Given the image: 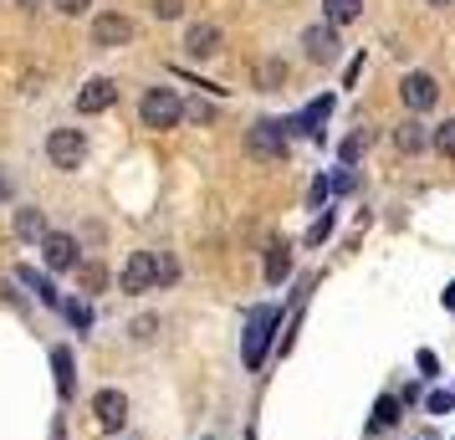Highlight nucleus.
<instances>
[{"label": "nucleus", "mask_w": 455, "mask_h": 440, "mask_svg": "<svg viewBox=\"0 0 455 440\" xmlns=\"http://www.w3.org/2000/svg\"><path fill=\"white\" fill-rule=\"evenodd\" d=\"M113 103H118V83H113V77H92V83L77 92V113H87V118H92V113H108Z\"/></svg>", "instance_id": "nucleus-10"}, {"label": "nucleus", "mask_w": 455, "mask_h": 440, "mask_svg": "<svg viewBox=\"0 0 455 440\" xmlns=\"http://www.w3.org/2000/svg\"><path fill=\"white\" fill-rule=\"evenodd\" d=\"M83 154H87V139L77 128H52V133H46V159L57 169H77Z\"/></svg>", "instance_id": "nucleus-4"}, {"label": "nucleus", "mask_w": 455, "mask_h": 440, "mask_svg": "<svg viewBox=\"0 0 455 440\" xmlns=\"http://www.w3.org/2000/svg\"><path fill=\"white\" fill-rule=\"evenodd\" d=\"M291 276V246L287 241H276V246H267V282L271 287H282Z\"/></svg>", "instance_id": "nucleus-14"}, {"label": "nucleus", "mask_w": 455, "mask_h": 440, "mask_svg": "<svg viewBox=\"0 0 455 440\" xmlns=\"http://www.w3.org/2000/svg\"><path fill=\"white\" fill-rule=\"evenodd\" d=\"M180 11H185V0H154V16H159V21H174Z\"/></svg>", "instance_id": "nucleus-25"}, {"label": "nucleus", "mask_w": 455, "mask_h": 440, "mask_svg": "<svg viewBox=\"0 0 455 440\" xmlns=\"http://www.w3.org/2000/svg\"><path fill=\"white\" fill-rule=\"evenodd\" d=\"M276 323H282L276 308H251V317H246V369H261L267 343H271V328H276Z\"/></svg>", "instance_id": "nucleus-2"}, {"label": "nucleus", "mask_w": 455, "mask_h": 440, "mask_svg": "<svg viewBox=\"0 0 455 440\" xmlns=\"http://www.w3.org/2000/svg\"><path fill=\"white\" fill-rule=\"evenodd\" d=\"M92 42L108 46V52H118V46L133 42V21H128L124 11H103V16L92 21Z\"/></svg>", "instance_id": "nucleus-5"}, {"label": "nucleus", "mask_w": 455, "mask_h": 440, "mask_svg": "<svg viewBox=\"0 0 455 440\" xmlns=\"http://www.w3.org/2000/svg\"><path fill=\"white\" fill-rule=\"evenodd\" d=\"M430 5H451V0H430Z\"/></svg>", "instance_id": "nucleus-34"}, {"label": "nucleus", "mask_w": 455, "mask_h": 440, "mask_svg": "<svg viewBox=\"0 0 455 440\" xmlns=\"http://www.w3.org/2000/svg\"><path fill=\"white\" fill-rule=\"evenodd\" d=\"M67 317H72V323H77V328H87V323H92V313H87L83 302H72V308H67Z\"/></svg>", "instance_id": "nucleus-31"}, {"label": "nucleus", "mask_w": 455, "mask_h": 440, "mask_svg": "<svg viewBox=\"0 0 455 440\" xmlns=\"http://www.w3.org/2000/svg\"><path fill=\"white\" fill-rule=\"evenodd\" d=\"M205 440H215V436H205Z\"/></svg>", "instance_id": "nucleus-35"}, {"label": "nucleus", "mask_w": 455, "mask_h": 440, "mask_svg": "<svg viewBox=\"0 0 455 440\" xmlns=\"http://www.w3.org/2000/svg\"><path fill=\"white\" fill-rule=\"evenodd\" d=\"M139 118H144V128H174L185 118V103L174 87H148L144 103H139Z\"/></svg>", "instance_id": "nucleus-1"}, {"label": "nucleus", "mask_w": 455, "mask_h": 440, "mask_svg": "<svg viewBox=\"0 0 455 440\" xmlns=\"http://www.w3.org/2000/svg\"><path fill=\"white\" fill-rule=\"evenodd\" d=\"M328 236H332V215H328V210H323V220H317V226H312V236H307V241H317V246H323V241H328Z\"/></svg>", "instance_id": "nucleus-26"}, {"label": "nucleus", "mask_w": 455, "mask_h": 440, "mask_svg": "<svg viewBox=\"0 0 455 440\" xmlns=\"http://www.w3.org/2000/svg\"><path fill=\"white\" fill-rule=\"evenodd\" d=\"M77 282H83V292H103L108 287V267L103 261H83V267H77Z\"/></svg>", "instance_id": "nucleus-20"}, {"label": "nucleus", "mask_w": 455, "mask_h": 440, "mask_svg": "<svg viewBox=\"0 0 455 440\" xmlns=\"http://www.w3.org/2000/svg\"><path fill=\"white\" fill-rule=\"evenodd\" d=\"M399 98H404V108H410V113H430L435 98H440V87H435L430 72H404V83H399Z\"/></svg>", "instance_id": "nucleus-6"}, {"label": "nucleus", "mask_w": 455, "mask_h": 440, "mask_svg": "<svg viewBox=\"0 0 455 440\" xmlns=\"http://www.w3.org/2000/svg\"><path fill=\"white\" fill-rule=\"evenodd\" d=\"M0 189H5V185H0Z\"/></svg>", "instance_id": "nucleus-37"}, {"label": "nucleus", "mask_w": 455, "mask_h": 440, "mask_svg": "<svg viewBox=\"0 0 455 440\" xmlns=\"http://www.w3.org/2000/svg\"><path fill=\"white\" fill-rule=\"evenodd\" d=\"M92 415H98V425H103L108 436L124 430L128 425V395H118V389H98V395H92Z\"/></svg>", "instance_id": "nucleus-7"}, {"label": "nucleus", "mask_w": 455, "mask_h": 440, "mask_svg": "<svg viewBox=\"0 0 455 440\" xmlns=\"http://www.w3.org/2000/svg\"><path fill=\"white\" fill-rule=\"evenodd\" d=\"M363 148H369V128H358V133H348V139H343V148H338V154H343V164H353V159H358Z\"/></svg>", "instance_id": "nucleus-24"}, {"label": "nucleus", "mask_w": 455, "mask_h": 440, "mask_svg": "<svg viewBox=\"0 0 455 440\" xmlns=\"http://www.w3.org/2000/svg\"><path fill=\"white\" fill-rule=\"evenodd\" d=\"M302 46H307L312 62H332L338 57V26H307L302 31Z\"/></svg>", "instance_id": "nucleus-11"}, {"label": "nucleus", "mask_w": 455, "mask_h": 440, "mask_svg": "<svg viewBox=\"0 0 455 440\" xmlns=\"http://www.w3.org/2000/svg\"><path fill=\"white\" fill-rule=\"evenodd\" d=\"M42 256H46V267H52V272H77V267H83V261H77V241H72V236L67 231H52L42 241Z\"/></svg>", "instance_id": "nucleus-8"}, {"label": "nucleus", "mask_w": 455, "mask_h": 440, "mask_svg": "<svg viewBox=\"0 0 455 440\" xmlns=\"http://www.w3.org/2000/svg\"><path fill=\"white\" fill-rule=\"evenodd\" d=\"M394 420H399V399L384 395V399H379V410H373V430H389Z\"/></svg>", "instance_id": "nucleus-23"}, {"label": "nucleus", "mask_w": 455, "mask_h": 440, "mask_svg": "<svg viewBox=\"0 0 455 440\" xmlns=\"http://www.w3.org/2000/svg\"><path fill=\"white\" fill-rule=\"evenodd\" d=\"M185 52H189V57H200V62L215 57V52H220V26H210V21L189 26V31H185Z\"/></svg>", "instance_id": "nucleus-12"}, {"label": "nucleus", "mask_w": 455, "mask_h": 440, "mask_svg": "<svg viewBox=\"0 0 455 440\" xmlns=\"http://www.w3.org/2000/svg\"><path fill=\"white\" fill-rule=\"evenodd\" d=\"M174 276H180V261H174V256H159V282H174Z\"/></svg>", "instance_id": "nucleus-27"}, {"label": "nucleus", "mask_w": 455, "mask_h": 440, "mask_svg": "<svg viewBox=\"0 0 455 440\" xmlns=\"http://www.w3.org/2000/svg\"><path fill=\"white\" fill-rule=\"evenodd\" d=\"M251 154H261V159H276V154H287V124H276V118H261V124L251 128Z\"/></svg>", "instance_id": "nucleus-9"}, {"label": "nucleus", "mask_w": 455, "mask_h": 440, "mask_svg": "<svg viewBox=\"0 0 455 440\" xmlns=\"http://www.w3.org/2000/svg\"><path fill=\"white\" fill-rule=\"evenodd\" d=\"M16 236H21V241H46V236H52L46 231V215L36 205H21L16 210Z\"/></svg>", "instance_id": "nucleus-13"}, {"label": "nucleus", "mask_w": 455, "mask_h": 440, "mask_svg": "<svg viewBox=\"0 0 455 440\" xmlns=\"http://www.w3.org/2000/svg\"><path fill=\"white\" fill-rule=\"evenodd\" d=\"M394 144L404 148V154H419V148H425V133H419V124H399V128H394Z\"/></svg>", "instance_id": "nucleus-21"}, {"label": "nucleus", "mask_w": 455, "mask_h": 440, "mask_svg": "<svg viewBox=\"0 0 455 440\" xmlns=\"http://www.w3.org/2000/svg\"><path fill=\"white\" fill-rule=\"evenodd\" d=\"M159 282V256L154 252H133L124 261V276H118V292H128V297H139V292H148Z\"/></svg>", "instance_id": "nucleus-3"}, {"label": "nucleus", "mask_w": 455, "mask_h": 440, "mask_svg": "<svg viewBox=\"0 0 455 440\" xmlns=\"http://www.w3.org/2000/svg\"><path fill=\"white\" fill-rule=\"evenodd\" d=\"M21 5H26V11H36V0H21Z\"/></svg>", "instance_id": "nucleus-33"}, {"label": "nucleus", "mask_w": 455, "mask_h": 440, "mask_svg": "<svg viewBox=\"0 0 455 440\" xmlns=\"http://www.w3.org/2000/svg\"><path fill=\"white\" fill-rule=\"evenodd\" d=\"M52 369H57V395L72 399V348H52Z\"/></svg>", "instance_id": "nucleus-19"}, {"label": "nucleus", "mask_w": 455, "mask_h": 440, "mask_svg": "<svg viewBox=\"0 0 455 440\" xmlns=\"http://www.w3.org/2000/svg\"><path fill=\"white\" fill-rule=\"evenodd\" d=\"M282 83H287V62H282V57H267V62L256 67V87H261V92H276Z\"/></svg>", "instance_id": "nucleus-15"}, {"label": "nucleus", "mask_w": 455, "mask_h": 440, "mask_svg": "<svg viewBox=\"0 0 455 440\" xmlns=\"http://www.w3.org/2000/svg\"><path fill=\"white\" fill-rule=\"evenodd\" d=\"M445 308H455V282H451V287H445Z\"/></svg>", "instance_id": "nucleus-32"}, {"label": "nucleus", "mask_w": 455, "mask_h": 440, "mask_svg": "<svg viewBox=\"0 0 455 440\" xmlns=\"http://www.w3.org/2000/svg\"><path fill=\"white\" fill-rule=\"evenodd\" d=\"M16 276H21L26 287H31V292L42 297L46 308H62V292H57V287H52V282H46V276H36V272H31V267H21V272H16Z\"/></svg>", "instance_id": "nucleus-17"}, {"label": "nucleus", "mask_w": 455, "mask_h": 440, "mask_svg": "<svg viewBox=\"0 0 455 440\" xmlns=\"http://www.w3.org/2000/svg\"><path fill=\"white\" fill-rule=\"evenodd\" d=\"M430 144L440 148L445 159H455V118H445V124L435 128V133H430Z\"/></svg>", "instance_id": "nucleus-22"}, {"label": "nucleus", "mask_w": 455, "mask_h": 440, "mask_svg": "<svg viewBox=\"0 0 455 440\" xmlns=\"http://www.w3.org/2000/svg\"><path fill=\"white\" fill-rule=\"evenodd\" d=\"M251 440H256V436H251Z\"/></svg>", "instance_id": "nucleus-36"}, {"label": "nucleus", "mask_w": 455, "mask_h": 440, "mask_svg": "<svg viewBox=\"0 0 455 440\" xmlns=\"http://www.w3.org/2000/svg\"><path fill=\"white\" fill-rule=\"evenodd\" d=\"M154 328H159V323H154V317H139V323H133V338H139V343H144V338H154Z\"/></svg>", "instance_id": "nucleus-30"}, {"label": "nucleus", "mask_w": 455, "mask_h": 440, "mask_svg": "<svg viewBox=\"0 0 455 440\" xmlns=\"http://www.w3.org/2000/svg\"><path fill=\"white\" fill-rule=\"evenodd\" d=\"M430 410L435 415H445V410H455V395L445 389V395H430Z\"/></svg>", "instance_id": "nucleus-28"}, {"label": "nucleus", "mask_w": 455, "mask_h": 440, "mask_svg": "<svg viewBox=\"0 0 455 440\" xmlns=\"http://www.w3.org/2000/svg\"><path fill=\"white\" fill-rule=\"evenodd\" d=\"M358 11H363V0H323V16H328V26L358 21Z\"/></svg>", "instance_id": "nucleus-16"}, {"label": "nucleus", "mask_w": 455, "mask_h": 440, "mask_svg": "<svg viewBox=\"0 0 455 440\" xmlns=\"http://www.w3.org/2000/svg\"><path fill=\"white\" fill-rule=\"evenodd\" d=\"M328 113H332V98H317V103L302 108V118H297V124L307 128V133H317V139H323V124H328Z\"/></svg>", "instance_id": "nucleus-18"}, {"label": "nucleus", "mask_w": 455, "mask_h": 440, "mask_svg": "<svg viewBox=\"0 0 455 440\" xmlns=\"http://www.w3.org/2000/svg\"><path fill=\"white\" fill-rule=\"evenodd\" d=\"M87 5H92V0H57V11H62V16H83Z\"/></svg>", "instance_id": "nucleus-29"}]
</instances>
